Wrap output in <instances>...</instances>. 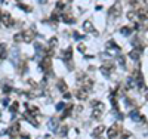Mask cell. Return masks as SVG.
I'll return each instance as SVG.
<instances>
[{
	"label": "cell",
	"mask_w": 148,
	"mask_h": 139,
	"mask_svg": "<svg viewBox=\"0 0 148 139\" xmlns=\"http://www.w3.org/2000/svg\"><path fill=\"white\" fill-rule=\"evenodd\" d=\"M117 135H118V126H113L108 129V138L110 139H114Z\"/></svg>",
	"instance_id": "cell-4"
},
{
	"label": "cell",
	"mask_w": 148,
	"mask_h": 139,
	"mask_svg": "<svg viewBox=\"0 0 148 139\" xmlns=\"http://www.w3.org/2000/svg\"><path fill=\"white\" fill-rule=\"evenodd\" d=\"M19 8H22L25 12H30V10H31V8L30 6H25V4H19Z\"/></svg>",
	"instance_id": "cell-24"
},
{
	"label": "cell",
	"mask_w": 148,
	"mask_h": 139,
	"mask_svg": "<svg viewBox=\"0 0 148 139\" xmlns=\"http://www.w3.org/2000/svg\"><path fill=\"white\" fill-rule=\"evenodd\" d=\"M71 53H73V52H71V47H68L67 51H65V58H67V59H71Z\"/></svg>",
	"instance_id": "cell-21"
},
{
	"label": "cell",
	"mask_w": 148,
	"mask_h": 139,
	"mask_svg": "<svg viewBox=\"0 0 148 139\" xmlns=\"http://www.w3.org/2000/svg\"><path fill=\"white\" fill-rule=\"evenodd\" d=\"M130 28H127V27H124V28H122V34H124V36H129L130 34Z\"/></svg>",
	"instance_id": "cell-19"
},
{
	"label": "cell",
	"mask_w": 148,
	"mask_h": 139,
	"mask_svg": "<svg viewBox=\"0 0 148 139\" xmlns=\"http://www.w3.org/2000/svg\"><path fill=\"white\" fill-rule=\"evenodd\" d=\"M2 21H3V24L6 25V27L12 25V18H10V15H9L8 12H3V15H2Z\"/></svg>",
	"instance_id": "cell-5"
},
{
	"label": "cell",
	"mask_w": 148,
	"mask_h": 139,
	"mask_svg": "<svg viewBox=\"0 0 148 139\" xmlns=\"http://www.w3.org/2000/svg\"><path fill=\"white\" fill-rule=\"evenodd\" d=\"M62 108H64V104H58V105H56V110H58V111H61Z\"/></svg>",
	"instance_id": "cell-29"
},
{
	"label": "cell",
	"mask_w": 148,
	"mask_h": 139,
	"mask_svg": "<svg viewBox=\"0 0 148 139\" xmlns=\"http://www.w3.org/2000/svg\"><path fill=\"white\" fill-rule=\"evenodd\" d=\"M74 38H77V40H79V38H81V36H80V34H77V33H76V34H74Z\"/></svg>",
	"instance_id": "cell-31"
},
{
	"label": "cell",
	"mask_w": 148,
	"mask_h": 139,
	"mask_svg": "<svg viewBox=\"0 0 148 139\" xmlns=\"http://www.w3.org/2000/svg\"><path fill=\"white\" fill-rule=\"evenodd\" d=\"M49 127H51L52 132L58 130V121H56V118H51V120H49Z\"/></svg>",
	"instance_id": "cell-9"
},
{
	"label": "cell",
	"mask_w": 148,
	"mask_h": 139,
	"mask_svg": "<svg viewBox=\"0 0 148 139\" xmlns=\"http://www.w3.org/2000/svg\"><path fill=\"white\" fill-rule=\"evenodd\" d=\"M34 36H36V33L33 30H27V31H24V34H22V40L25 43H31L33 38H34Z\"/></svg>",
	"instance_id": "cell-1"
},
{
	"label": "cell",
	"mask_w": 148,
	"mask_h": 139,
	"mask_svg": "<svg viewBox=\"0 0 148 139\" xmlns=\"http://www.w3.org/2000/svg\"><path fill=\"white\" fill-rule=\"evenodd\" d=\"M18 110V104H13L12 107H10V111H16Z\"/></svg>",
	"instance_id": "cell-27"
},
{
	"label": "cell",
	"mask_w": 148,
	"mask_h": 139,
	"mask_svg": "<svg viewBox=\"0 0 148 139\" xmlns=\"http://www.w3.org/2000/svg\"><path fill=\"white\" fill-rule=\"evenodd\" d=\"M18 55H19V49L15 46L12 51H10V53H9V56H10V59H12L13 64H18Z\"/></svg>",
	"instance_id": "cell-2"
},
{
	"label": "cell",
	"mask_w": 148,
	"mask_h": 139,
	"mask_svg": "<svg viewBox=\"0 0 148 139\" xmlns=\"http://www.w3.org/2000/svg\"><path fill=\"white\" fill-rule=\"evenodd\" d=\"M3 105H9V99H8V98L3 99Z\"/></svg>",
	"instance_id": "cell-30"
},
{
	"label": "cell",
	"mask_w": 148,
	"mask_h": 139,
	"mask_svg": "<svg viewBox=\"0 0 148 139\" xmlns=\"http://www.w3.org/2000/svg\"><path fill=\"white\" fill-rule=\"evenodd\" d=\"M49 43H51V47H55V44H56V43H58V40H56V37H53V38H51V42H49Z\"/></svg>",
	"instance_id": "cell-23"
},
{
	"label": "cell",
	"mask_w": 148,
	"mask_h": 139,
	"mask_svg": "<svg viewBox=\"0 0 148 139\" xmlns=\"http://www.w3.org/2000/svg\"><path fill=\"white\" fill-rule=\"evenodd\" d=\"M126 84H127L129 87H135V86H136V83H135V80L132 79V77H129L127 81H126Z\"/></svg>",
	"instance_id": "cell-17"
},
{
	"label": "cell",
	"mask_w": 148,
	"mask_h": 139,
	"mask_svg": "<svg viewBox=\"0 0 148 139\" xmlns=\"http://www.w3.org/2000/svg\"><path fill=\"white\" fill-rule=\"evenodd\" d=\"M130 118H132L133 121H141V120H142L141 114L138 113V111H132V113H130Z\"/></svg>",
	"instance_id": "cell-13"
},
{
	"label": "cell",
	"mask_w": 148,
	"mask_h": 139,
	"mask_svg": "<svg viewBox=\"0 0 148 139\" xmlns=\"http://www.w3.org/2000/svg\"><path fill=\"white\" fill-rule=\"evenodd\" d=\"M19 40H22V34H16L15 36V42H19Z\"/></svg>",
	"instance_id": "cell-26"
},
{
	"label": "cell",
	"mask_w": 148,
	"mask_h": 139,
	"mask_svg": "<svg viewBox=\"0 0 148 139\" xmlns=\"http://www.w3.org/2000/svg\"><path fill=\"white\" fill-rule=\"evenodd\" d=\"M67 129H68V127L67 126H61V129H59V135H65V133H67Z\"/></svg>",
	"instance_id": "cell-20"
},
{
	"label": "cell",
	"mask_w": 148,
	"mask_h": 139,
	"mask_svg": "<svg viewBox=\"0 0 148 139\" xmlns=\"http://www.w3.org/2000/svg\"><path fill=\"white\" fill-rule=\"evenodd\" d=\"M111 71H113V64H111V62L102 65V73L105 74V76H110V73H111Z\"/></svg>",
	"instance_id": "cell-6"
},
{
	"label": "cell",
	"mask_w": 148,
	"mask_h": 139,
	"mask_svg": "<svg viewBox=\"0 0 148 139\" xmlns=\"http://www.w3.org/2000/svg\"><path fill=\"white\" fill-rule=\"evenodd\" d=\"M120 13H122V6H120V3L117 2V3L111 8V15H113V16H120Z\"/></svg>",
	"instance_id": "cell-3"
},
{
	"label": "cell",
	"mask_w": 148,
	"mask_h": 139,
	"mask_svg": "<svg viewBox=\"0 0 148 139\" xmlns=\"http://www.w3.org/2000/svg\"><path fill=\"white\" fill-rule=\"evenodd\" d=\"M101 132H104V126H98L96 129H95L93 132H92V135H93V136H98V135H99Z\"/></svg>",
	"instance_id": "cell-16"
},
{
	"label": "cell",
	"mask_w": 148,
	"mask_h": 139,
	"mask_svg": "<svg viewBox=\"0 0 148 139\" xmlns=\"http://www.w3.org/2000/svg\"><path fill=\"white\" fill-rule=\"evenodd\" d=\"M39 2H46V0H39Z\"/></svg>",
	"instance_id": "cell-33"
},
{
	"label": "cell",
	"mask_w": 148,
	"mask_h": 139,
	"mask_svg": "<svg viewBox=\"0 0 148 139\" xmlns=\"http://www.w3.org/2000/svg\"><path fill=\"white\" fill-rule=\"evenodd\" d=\"M4 51H6V46L0 44V58H4Z\"/></svg>",
	"instance_id": "cell-18"
},
{
	"label": "cell",
	"mask_w": 148,
	"mask_h": 139,
	"mask_svg": "<svg viewBox=\"0 0 148 139\" xmlns=\"http://www.w3.org/2000/svg\"><path fill=\"white\" fill-rule=\"evenodd\" d=\"M127 16H129V18H130V19H133V18H135V16H136V15H135V12H129V13H127Z\"/></svg>",
	"instance_id": "cell-28"
},
{
	"label": "cell",
	"mask_w": 148,
	"mask_h": 139,
	"mask_svg": "<svg viewBox=\"0 0 148 139\" xmlns=\"http://www.w3.org/2000/svg\"><path fill=\"white\" fill-rule=\"evenodd\" d=\"M138 16L142 19H148V8H142L138 10Z\"/></svg>",
	"instance_id": "cell-8"
},
{
	"label": "cell",
	"mask_w": 148,
	"mask_h": 139,
	"mask_svg": "<svg viewBox=\"0 0 148 139\" xmlns=\"http://www.w3.org/2000/svg\"><path fill=\"white\" fill-rule=\"evenodd\" d=\"M87 96H89V92H87V89H80V90L77 92V98L81 99V101H83V99H86Z\"/></svg>",
	"instance_id": "cell-7"
},
{
	"label": "cell",
	"mask_w": 148,
	"mask_h": 139,
	"mask_svg": "<svg viewBox=\"0 0 148 139\" xmlns=\"http://www.w3.org/2000/svg\"><path fill=\"white\" fill-rule=\"evenodd\" d=\"M144 2H145V3H147V4H148V0H144Z\"/></svg>",
	"instance_id": "cell-32"
},
{
	"label": "cell",
	"mask_w": 148,
	"mask_h": 139,
	"mask_svg": "<svg viewBox=\"0 0 148 139\" xmlns=\"http://www.w3.org/2000/svg\"><path fill=\"white\" fill-rule=\"evenodd\" d=\"M46 139H51V138H49V136H46Z\"/></svg>",
	"instance_id": "cell-34"
},
{
	"label": "cell",
	"mask_w": 148,
	"mask_h": 139,
	"mask_svg": "<svg viewBox=\"0 0 148 139\" xmlns=\"http://www.w3.org/2000/svg\"><path fill=\"white\" fill-rule=\"evenodd\" d=\"M58 89H59V90H61L62 93H67L68 92V87L67 86H65V83H64V80H58Z\"/></svg>",
	"instance_id": "cell-11"
},
{
	"label": "cell",
	"mask_w": 148,
	"mask_h": 139,
	"mask_svg": "<svg viewBox=\"0 0 148 139\" xmlns=\"http://www.w3.org/2000/svg\"><path fill=\"white\" fill-rule=\"evenodd\" d=\"M43 67H46L45 70H51V67H52V61H51V56H45V59H43Z\"/></svg>",
	"instance_id": "cell-12"
},
{
	"label": "cell",
	"mask_w": 148,
	"mask_h": 139,
	"mask_svg": "<svg viewBox=\"0 0 148 139\" xmlns=\"http://www.w3.org/2000/svg\"><path fill=\"white\" fill-rule=\"evenodd\" d=\"M139 55H141V51H139V49H133V51L129 53V56L132 58V59H138Z\"/></svg>",
	"instance_id": "cell-15"
},
{
	"label": "cell",
	"mask_w": 148,
	"mask_h": 139,
	"mask_svg": "<svg viewBox=\"0 0 148 139\" xmlns=\"http://www.w3.org/2000/svg\"><path fill=\"white\" fill-rule=\"evenodd\" d=\"M83 28H85V31H89V33L93 31V33H95V28H93V25H92V22H90V21H85Z\"/></svg>",
	"instance_id": "cell-10"
},
{
	"label": "cell",
	"mask_w": 148,
	"mask_h": 139,
	"mask_svg": "<svg viewBox=\"0 0 148 139\" xmlns=\"http://www.w3.org/2000/svg\"><path fill=\"white\" fill-rule=\"evenodd\" d=\"M62 19H64V22H67V24H73V22H76L74 18L71 15H68V13H64L62 15Z\"/></svg>",
	"instance_id": "cell-14"
},
{
	"label": "cell",
	"mask_w": 148,
	"mask_h": 139,
	"mask_svg": "<svg viewBox=\"0 0 148 139\" xmlns=\"http://www.w3.org/2000/svg\"><path fill=\"white\" fill-rule=\"evenodd\" d=\"M10 133H12V135L18 133V124H13V126H12V129H10Z\"/></svg>",
	"instance_id": "cell-22"
},
{
	"label": "cell",
	"mask_w": 148,
	"mask_h": 139,
	"mask_svg": "<svg viewBox=\"0 0 148 139\" xmlns=\"http://www.w3.org/2000/svg\"><path fill=\"white\" fill-rule=\"evenodd\" d=\"M107 47H117V46H116V43H114V42H108L107 43Z\"/></svg>",
	"instance_id": "cell-25"
}]
</instances>
